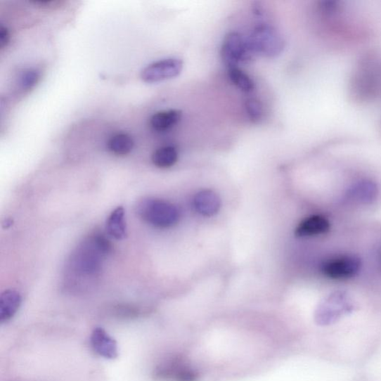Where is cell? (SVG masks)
I'll list each match as a JSON object with an SVG mask.
<instances>
[{
	"label": "cell",
	"mask_w": 381,
	"mask_h": 381,
	"mask_svg": "<svg viewBox=\"0 0 381 381\" xmlns=\"http://www.w3.org/2000/svg\"><path fill=\"white\" fill-rule=\"evenodd\" d=\"M39 79V73L35 70H29L25 71L20 77V86L22 90L27 91L32 89Z\"/></svg>",
	"instance_id": "cell-20"
},
{
	"label": "cell",
	"mask_w": 381,
	"mask_h": 381,
	"mask_svg": "<svg viewBox=\"0 0 381 381\" xmlns=\"http://www.w3.org/2000/svg\"><path fill=\"white\" fill-rule=\"evenodd\" d=\"M183 117L179 110H169L156 112L150 120L152 129L157 132H164L171 130L179 124Z\"/></svg>",
	"instance_id": "cell-12"
},
{
	"label": "cell",
	"mask_w": 381,
	"mask_h": 381,
	"mask_svg": "<svg viewBox=\"0 0 381 381\" xmlns=\"http://www.w3.org/2000/svg\"><path fill=\"white\" fill-rule=\"evenodd\" d=\"M156 376L172 381H195L197 375L186 360L172 358L157 367Z\"/></svg>",
	"instance_id": "cell-7"
},
{
	"label": "cell",
	"mask_w": 381,
	"mask_h": 381,
	"mask_svg": "<svg viewBox=\"0 0 381 381\" xmlns=\"http://www.w3.org/2000/svg\"><path fill=\"white\" fill-rule=\"evenodd\" d=\"M361 266V261L358 257L345 256L324 263L322 272L330 278L347 279L356 276Z\"/></svg>",
	"instance_id": "cell-6"
},
{
	"label": "cell",
	"mask_w": 381,
	"mask_h": 381,
	"mask_svg": "<svg viewBox=\"0 0 381 381\" xmlns=\"http://www.w3.org/2000/svg\"><path fill=\"white\" fill-rule=\"evenodd\" d=\"M10 40V34L9 31L6 27H4V25H1V28H0V47L4 49L6 47Z\"/></svg>",
	"instance_id": "cell-21"
},
{
	"label": "cell",
	"mask_w": 381,
	"mask_h": 381,
	"mask_svg": "<svg viewBox=\"0 0 381 381\" xmlns=\"http://www.w3.org/2000/svg\"><path fill=\"white\" fill-rule=\"evenodd\" d=\"M352 309L350 297L345 292L337 291L330 295L321 304L319 315L321 318L333 320Z\"/></svg>",
	"instance_id": "cell-8"
},
{
	"label": "cell",
	"mask_w": 381,
	"mask_h": 381,
	"mask_svg": "<svg viewBox=\"0 0 381 381\" xmlns=\"http://www.w3.org/2000/svg\"><path fill=\"white\" fill-rule=\"evenodd\" d=\"M183 68V61L181 59H162L145 67L141 72V78L146 83H159L177 77Z\"/></svg>",
	"instance_id": "cell-5"
},
{
	"label": "cell",
	"mask_w": 381,
	"mask_h": 381,
	"mask_svg": "<svg viewBox=\"0 0 381 381\" xmlns=\"http://www.w3.org/2000/svg\"><path fill=\"white\" fill-rule=\"evenodd\" d=\"M22 303V297L15 290H7L0 296V321H8L15 315Z\"/></svg>",
	"instance_id": "cell-13"
},
{
	"label": "cell",
	"mask_w": 381,
	"mask_h": 381,
	"mask_svg": "<svg viewBox=\"0 0 381 381\" xmlns=\"http://www.w3.org/2000/svg\"><path fill=\"white\" fill-rule=\"evenodd\" d=\"M179 159V152L173 146L160 148L152 155V162L158 168L167 169L172 167Z\"/></svg>",
	"instance_id": "cell-17"
},
{
	"label": "cell",
	"mask_w": 381,
	"mask_h": 381,
	"mask_svg": "<svg viewBox=\"0 0 381 381\" xmlns=\"http://www.w3.org/2000/svg\"><path fill=\"white\" fill-rule=\"evenodd\" d=\"M245 110L252 122L258 124L262 120L264 108L261 101L258 98H248L245 101Z\"/></svg>",
	"instance_id": "cell-19"
},
{
	"label": "cell",
	"mask_w": 381,
	"mask_h": 381,
	"mask_svg": "<svg viewBox=\"0 0 381 381\" xmlns=\"http://www.w3.org/2000/svg\"><path fill=\"white\" fill-rule=\"evenodd\" d=\"M136 212L146 223L160 228H169L180 219V212L172 203L156 198H146L138 203Z\"/></svg>",
	"instance_id": "cell-3"
},
{
	"label": "cell",
	"mask_w": 381,
	"mask_h": 381,
	"mask_svg": "<svg viewBox=\"0 0 381 381\" xmlns=\"http://www.w3.org/2000/svg\"><path fill=\"white\" fill-rule=\"evenodd\" d=\"M247 40L254 54L266 58L281 55L285 46L281 34L273 25L266 22L259 23Z\"/></svg>",
	"instance_id": "cell-2"
},
{
	"label": "cell",
	"mask_w": 381,
	"mask_h": 381,
	"mask_svg": "<svg viewBox=\"0 0 381 381\" xmlns=\"http://www.w3.org/2000/svg\"><path fill=\"white\" fill-rule=\"evenodd\" d=\"M228 79L240 91L250 94L256 90V84L250 76L239 67L228 70Z\"/></svg>",
	"instance_id": "cell-18"
},
{
	"label": "cell",
	"mask_w": 381,
	"mask_h": 381,
	"mask_svg": "<svg viewBox=\"0 0 381 381\" xmlns=\"http://www.w3.org/2000/svg\"><path fill=\"white\" fill-rule=\"evenodd\" d=\"M134 147L133 138L128 134L121 133L112 136L108 141V148L112 154L125 156L131 153Z\"/></svg>",
	"instance_id": "cell-16"
},
{
	"label": "cell",
	"mask_w": 381,
	"mask_h": 381,
	"mask_svg": "<svg viewBox=\"0 0 381 381\" xmlns=\"http://www.w3.org/2000/svg\"><path fill=\"white\" fill-rule=\"evenodd\" d=\"M378 194L377 185L370 181H362L353 185L348 190L346 198L359 205H370Z\"/></svg>",
	"instance_id": "cell-10"
},
{
	"label": "cell",
	"mask_w": 381,
	"mask_h": 381,
	"mask_svg": "<svg viewBox=\"0 0 381 381\" xmlns=\"http://www.w3.org/2000/svg\"><path fill=\"white\" fill-rule=\"evenodd\" d=\"M329 227V222L323 216L314 215L300 223L296 235L299 237L322 235L328 231Z\"/></svg>",
	"instance_id": "cell-14"
},
{
	"label": "cell",
	"mask_w": 381,
	"mask_h": 381,
	"mask_svg": "<svg viewBox=\"0 0 381 381\" xmlns=\"http://www.w3.org/2000/svg\"><path fill=\"white\" fill-rule=\"evenodd\" d=\"M255 56L247 38L238 32H231L225 36L221 49V57L228 70L249 65Z\"/></svg>",
	"instance_id": "cell-4"
},
{
	"label": "cell",
	"mask_w": 381,
	"mask_h": 381,
	"mask_svg": "<svg viewBox=\"0 0 381 381\" xmlns=\"http://www.w3.org/2000/svg\"><path fill=\"white\" fill-rule=\"evenodd\" d=\"M112 251V245L103 234L89 238L74 252L71 266L75 272L85 277L97 276L103 266V259Z\"/></svg>",
	"instance_id": "cell-1"
},
{
	"label": "cell",
	"mask_w": 381,
	"mask_h": 381,
	"mask_svg": "<svg viewBox=\"0 0 381 381\" xmlns=\"http://www.w3.org/2000/svg\"><path fill=\"white\" fill-rule=\"evenodd\" d=\"M193 205L195 210L202 215L212 216L219 211L221 200L212 190H205L195 196Z\"/></svg>",
	"instance_id": "cell-11"
},
{
	"label": "cell",
	"mask_w": 381,
	"mask_h": 381,
	"mask_svg": "<svg viewBox=\"0 0 381 381\" xmlns=\"http://www.w3.org/2000/svg\"><path fill=\"white\" fill-rule=\"evenodd\" d=\"M91 346L96 353L107 359L118 357L117 342L112 338L105 330L100 327L94 329L91 338Z\"/></svg>",
	"instance_id": "cell-9"
},
{
	"label": "cell",
	"mask_w": 381,
	"mask_h": 381,
	"mask_svg": "<svg viewBox=\"0 0 381 381\" xmlns=\"http://www.w3.org/2000/svg\"><path fill=\"white\" fill-rule=\"evenodd\" d=\"M106 230L108 234L116 240H124L127 233L125 212L122 207L114 209L107 221Z\"/></svg>",
	"instance_id": "cell-15"
}]
</instances>
